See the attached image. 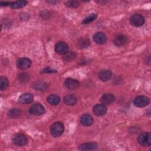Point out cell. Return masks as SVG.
Here are the masks:
<instances>
[{
  "mask_svg": "<svg viewBox=\"0 0 151 151\" xmlns=\"http://www.w3.org/2000/svg\"><path fill=\"white\" fill-rule=\"evenodd\" d=\"M64 130V126L61 122H56L54 123L50 127V132L51 134L54 137H58L61 136Z\"/></svg>",
  "mask_w": 151,
  "mask_h": 151,
  "instance_id": "6da1fadb",
  "label": "cell"
},
{
  "mask_svg": "<svg viewBox=\"0 0 151 151\" xmlns=\"http://www.w3.org/2000/svg\"><path fill=\"white\" fill-rule=\"evenodd\" d=\"M139 143L143 146H150L151 145V134L149 132L141 133L137 137Z\"/></svg>",
  "mask_w": 151,
  "mask_h": 151,
  "instance_id": "7a4b0ae2",
  "label": "cell"
},
{
  "mask_svg": "<svg viewBox=\"0 0 151 151\" xmlns=\"http://www.w3.org/2000/svg\"><path fill=\"white\" fill-rule=\"evenodd\" d=\"M13 143L18 146H24L28 143V139L26 136L22 133H18L12 138Z\"/></svg>",
  "mask_w": 151,
  "mask_h": 151,
  "instance_id": "3957f363",
  "label": "cell"
},
{
  "mask_svg": "<svg viewBox=\"0 0 151 151\" xmlns=\"http://www.w3.org/2000/svg\"><path fill=\"white\" fill-rule=\"evenodd\" d=\"M31 114L35 116H40L45 112V107L40 103H35L32 105L29 110Z\"/></svg>",
  "mask_w": 151,
  "mask_h": 151,
  "instance_id": "277c9868",
  "label": "cell"
},
{
  "mask_svg": "<svg viewBox=\"0 0 151 151\" xmlns=\"http://www.w3.org/2000/svg\"><path fill=\"white\" fill-rule=\"evenodd\" d=\"M149 103V99L145 96H139L133 100V104L137 107H144Z\"/></svg>",
  "mask_w": 151,
  "mask_h": 151,
  "instance_id": "5b68a950",
  "label": "cell"
},
{
  "mask_svg": "<svg viewBox=\"0 0 151 151\" xmlns=\"http://www.w3.org/2000/svg\"><path fill=\"white\" fill-rule=\"evenodd\" d=\"M55 51L60 55H65L68 52V44L63 41L58 42L55 45Z\"/></svg>",
  "mask_w": 151,
  "mask_h": 151,
  "instance_id": "8992f818",
  "label": "cell"
},
{
  "mask_svg": "<svg viewBox=\"0 0 151 151\" xmlns=\"http://www.w3.org/2000/svg\"><path fill=\"white\" fill-rule=\"evenodd\" d=\"M131 24L135 27H140L145 22V18L139 14H134L130 18Z\"/></svg>",
  "mask_w": 151,
  "mask_h": 151,
  "instance_id": "52a82bcc",
  "label": "cell"
},
{
  "mask_svg": "<svg viewBox=\"0 0 151 151\" xmlns=\"http://www.w3.org/2000/svg\"><path fill=\"white\" fill-rule=\"evenodd\" d=\"M18 68L21 70H26L31 65V61L27 57H21L18 58L16 62Z\"/></svg>",
  "mask_w": 151,
  "mask_h": 151,
  "instance_id": "ba28073f",
  "label": "cell"
},
{
  "mask_svg": "<svg viewBox=\"0 0 151 151\" xmlns=\"http://www.w3.org/2000/svg\"><path fill=\"white\" fill-rule=\"evenodd\" d=\"M128 42L127 37L123 34H119L116 35L114 40L113 43L117 47H122L125 45Z\"/></svg>",
  "mask_w": 151,
  "mask_h": 151,
  "instance_id": "9c48e42d",
  "label": "cell"
},
{
  "mask_svg": "<svg viewBox=\"0 0 151 151\" xmlns=\"http://www.w3.org/2000/svg\"><path fill=\"white\" fill-rule=\"evenodd\" d=\"M93 111L97 116H103L107 112V108L103 104H97L93 108Z\"/></svg>",
  "mask_w": 151,
  "mask_h": 151,
  "instance_id": "30bf717a",
  "label": "cell"
},
{
  "mask_svg": "<svg viewBox=\"0 0 151 151\" xmlns=\"http://www.w3.org/2000/svg\"><path fill=\"white\" fill-rule=\"evenodd\" d=\"M65 86L69 90H74L78 87L80 84L79 82L74 78H67L64 81Z\"/></svg>",
  "mask_w": 151,
  "mask_h": 151,
  "instance_id": "8fae6325",
  "label": "cell"
},
{
  "mask_svg": "<svg viewBox=\"0 0 151 151\" xmlns=\"http://www.w3.org/2000/svg\"><path fill=\"white\" fill-rule=\"evenodd\" d=\"M34 100V97L32 94L28 93L22 94L18 99V101L20 103L24 104H27L32 103Z\"/></svg>",
  "mask_w": 151,
  "mask_h": 151,
  "instance_id": "7c38bea8",
  "label": "cell"
},
{
  "mask_svg": "<svg viewBox=\"0 0 151 151\" xmlns=\"http://www.w3.org/2000/svg\"><path fill=\"white\" fill-rule=\"evenodd\" d=\"M115 100V96L111 93L104 94L100 99L101 103L104 105H109L114 102Z\"/></svg>",
  "mask_w": 151,
  "mask_h": 151,
  "instance_id": "4fadbf2b",
  "label": "cell"
},
{
  "mask_svg": "<svg viewBox=\"0 0 151 151\" xmlns=\"http://www.w3.org/2000/svg\"><path fill=\"white\" fill-rule=\"evenodd\" d=\"M93 40L97 44H103L107 40V37L103 32H98L93 35Z\"/></svg>",
  "mask_w": 151,
  "mask_h": 151,
  "instance_id": "5bb4252c",
  "label": "cell"
},
{
  "mask_svg": "<svg viewBox=\"0 0 151 151\" xmlns=\"http://www.w3.org/2000/svg\"><path fill=\"white\" fill-rule=\"evenodd\" d=\"M98 145L95 142L85 143L80 145L78 146V149L80 150H93L97 149Z\"/></svg>",
  "mask_w": 151,
  "mask_h": 151,
  "instance_id": "9a60e30c",
  "label": "cell"
},
{
  "mask_svg": "<svg viewBox=\"0 0 151 151\" xmlns=\"http://www.w3.org/2000/svg\"><path fill=\"white\" fill-rule=\"evenodd\" d=\"M112 76V73L110 70H102L99 73V78L102 81H107L109 80Z\"/></svg>",
  "mask_w": 151,
  "mask_h": 151,
  "instance_id": "2e32d148",
  "label": "cell"
},
{
  "mask_svg": "<svg viewBox=\"0 0 151 151\" xmlns=\"http://www.w3.org/2000/svg\"><path fill=\"white\" fill-rule=\"evenodd\" d=\"M80 122L81 124L84 126H90L93 123L94 120L93 117L90 115L85 114L81 117Z\"/></svg>",
  "mask_w": 151,
  "mask_h": 151,
  "instance_id": "e0dca14e",
  "label": "cell"
},
{
  "mask_svg": "<svg viewBox=\"0 0 151 151\" xmlns=\"http://www.w3.org/2000/svg\"><path fill=\"white\" fill-rule=\"evenodd\" d=\"M47 101L52 106H57L60 103L61 99L58 95L52 94L47 97Z\"/></svg>",
  "mask_w": 151,
  "mask_h": 151,
  "instance_id": "ac0fdd59",
  "label": "cell"
},
{
  "mask_svg": "<svg viewBox=\"0 0 151 151\" xmlns=\"http://www.w3.org/2000/svg\"><path fill=\"white\" fill-rule=\"evenodd\" d=\"M77 97L74 94H68L64 97V102L68 106H73L77 103Z\"/></svg>",
  "mask_w": 151,
  "mask_h": 151,
  "instance_id": "d6986e66",
  "label": "cell"
},
{
  "mask_svg": "<svg viewBox=\"0 0 151 151\" xmlns=\"http://www.w3.org/2000/svg\"><path fill=\"white\" fill-rule=\"evenodd\" d=\"M22 114V111L19 109L13 108L10 109L8 112V116L11 119H17L20 117Z\"/></svg>",
  "mask_w": 151,
  "mask_h": 151,
  "instance_id": "ffe728a7",
  "label": "cell"
},
{
  "mask_svg": "<svg viewBox=\"0 0 151 151\" xmlns=\"http://www.w3.org/2000/svg\"><path fill=\"white\" fill-rule=\"evenodd\" d=\"M77 44L80 48H86L90 46V41L88 38L82 37L79 39Z\"/></svg>",
  "mask_w": 151,
  "mask_h": 151,
  "instance_id": "44dd1931",
  "label": "cell"
},
{
  "mask_svg": "<svg viewBox=\"0 0 151 151\" xmlns=\"http://www.w3.org/2000/svg\"><path fill=\"white\" fill-rule=\"evenodd\" d=\"M33 88L38 91H45L48 88V85L47 83L43 81H37L33 85Z\"/></svg>",
  "mask_w": 151,
  "mask_h": 151,
  "instance_id": "7402d4cb",
  "label": "cell"
},
{
  "mask_svg": "<svg viewBox=\"0 0 151 151\" xmlns=\"http://www.w3.org/2000/svg\"><path fill=\"white\" fill-rule=\"evenodd\" d=\"M27 4H28V2L24 0L17 1L15 2H12L10 6L13 9H18V8H21L25 6Z\"/></svg>",
  "mask_w": 151,
  "mask_h": 151,
  "instance_id": "603a6c76",
  "label": "cell"
},
{
  "mask_svg": "<svg viewBox=\"0 0 151 151\" xmlns=\"http://www.w3.org/2000/svg\"><path fill=\"white\" fill-rule=\"evenodd\" d=\"M9 81L8 78L5 76H1L0 78V89L1 91L5 90L8 87Z\"/></svg>",
  "mask_w": 151,
  "mask_h": 151,
  "instance_id": "cb8c5ba5",
  "label": "cell"
},
{
  "mask_svg": "<svg viewBox=\"0 0 151 151\" xmlns=\"http://www.w3.org/2000/svg\"><path fill=\"white\" fill-rule=\"evenodd\" d=\"M76 57V54L73 51H70V52H68L67 53H66L64 55L63 59L65 61L68 62V61L73 60Z\"/></svg>",
  "mask_w": 151,
  "mask_h": 151,
  "instance_id": "d4e9b609",
  "label": "cell"
},
{
  "mask_svg": "<svg viewBox=\"0 0 151 151\" xmlns=\"http://www.w3.org/2000/svg\"><path fill=\"white\" fill-rule=\"evenodd\" d=\"M96 18H97V14H94V13L91 14L89 16L87 17L85 19H84L82 23L83 24H87L93 21L94 20H95L96 19Z\"/></svg>",
  "mask_w": 151,
  "mask_h": 151,
  "instance_id": "484cf974",
  "label": "cell"
},
{
  "mask_svg": "<svg viewBox=\"0 0 151 151\" xmlns=\"http://www.w3.org/2000/svg\"><path fill=\"white\" fill-rule=\"evenodd\" d=\"M29 80V76L28 74L23 73L18 76V80L21 83H26Z\"/></svg>",
  "mask_w": 151,
  "mask_h": 151,
  "instance_id": "4316f807",
  "label": "cell"
},
{
  "mask_svg": "<svg viewBox=\"0 0 151 151\" xmlns=\"http://www.w3.org/2000/svg\"><path fill=\"white\" fill-rule=\"evenodd\" d=\"M65 5L70 8H77L80 4L77 1H68L65 2Z\"/></svg>",
  "mask_w": 151,
  "mask_h": 151,
  "instance_id": "83f0119b",
  "label": "cell"
},
{
  "mask_svg": "<svg viewBox=\"0 0 151 151\" xmlns=\"http://www.w3.org/2000/svg\"><path fill=\"white\" fill-rule=\"evenodd\" d=\"M43 73H54V72H56V70H51L50 68H45L42 70Z\"/></svg>",
  "mask_w": 151,
  "mask_h": 151,
  "instance_id": "f1b7e54d",
  "label": "cell"
},
{
  "mask_svg": "<svg viewBox=\"0 0 151 151\" xmlns=\"http://www.w3.org/2000/svg\"><path fill=\"white\" fill-rule=\"evenodd\" d=\"M11 5V3L9 2H0V5L1 6H6V5Z\"/></svg>",
  "mask_w": 151,
  "mask_h": 151,
  "instance_id": "f546056e",
  "label": "cell"
},
{
  "mask_svg": "<svg viewBox=\"0 0 151 151\" xmlns=\"http://www.w3.org/2000/svg\"><path fill=\"white\" fill-rule=\"evenodd\" d=\"M47 2L50 3V4H53V3H57V1H47Z\"/></svg>",
  "mask_w": 151,
  "mask_h": 151,
  "instance_id": "4dcf8cb0",
  "label": "cell"
}]
</instances>
